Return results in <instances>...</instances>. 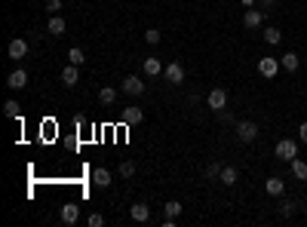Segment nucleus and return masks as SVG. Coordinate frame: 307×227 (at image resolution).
I'll list each match as a JSON object with an SVG mask.
<instances>
[{"instance_id":"nucleus-4","label":"nucleus","mask_w":307,"mask_h":227,"mask_svg":"<svg viewBox=\"0 0 307 227\" xmlns=\"http://www.w3.org/2000/svg\"><path fill=\"white\" fill-rule=\"evenodd\" d=\"M166 80H169L172 86L185 83V65H182V62H169V65H166Z\"/></svg>"},{"instance_id":"nucleus-21","label":"nucleus","mask_w":307,"mask_h":227,"mask_svg":"<svg viewBox=\"0 0 307 227\" xmlns=\"http://www.w3.org/2000/svg\"><path fill=\"white\" fill-rule=\"evenodd\" d=\"M292 175H295L298 181H304V178H307V163H304V160H298V156L292 160Z\"/></svg>"},{"instance_id":"nucleus-16","label":"nucleus","mask_w":307,"mask_h":227,"mask_svg":"<svg viewBox=\"0 0 307 227\" xmlns=\"http://www.w3.org/2000/svg\"><path fill=\"white\" fill-rule=\"evenodd\" d=\"M237 175H240V172L233 169V166H221V175H218V181H221L224 187H233V184H237Z\"/></svg>"},{"instance_id":"nucleus-22","label":"nucleus","mask_w":307,"mask_h":227,"mask_svg":"<svg viewBox=\"0 0 307 227\" xmlns=\"http://www.w3.org/2000/svg\"><path fill=\"white\" fill-rule=\"evenodd\" d=\"M99 101H102V104H114V101H117V89H111V86H104V89L99 92Z\"/></svg>"},{"instance_id":"nucleus-25","label":"nucleus","mask_w":307,"mask_h":227,"mask_svg":"<svg viewBox=\"0 0 307 227\" xmlns=\"http://www.w3.org/2000/svg\"><path fill=\"white\" fill-rule=\"evenodd\" d=\"M68 62H71V65H83V62H86V56H83V49H80V46H74V49L68 52Z\"/></svg>"},{"instance_id":"nucleus-11","label":"nucleus","mask_w":307,"mask_h":227,"mask_svg":"<svg viewBox=\"0 0 307 227\" xmlns=\"http://www.w3.org/2000/svg\"><path fill=\"white\" fill-rule=\"evenodd\" d=\"M129 218L138 221V224H144V221L151 218V209L144 206V203H135V206H129Z\"/></svg>"},{"instance_id":"nucleus-5","label":"nucleus","mask_w":307,"mask_h":227,"mask_svg":"<svg viewBox=\"0 0 307 227\" xmlns=\"http://www.w3.org/2000/svg\"><path fill=\"white\" fill-rule=\"evenodd\" d=\"M206 104H209L212 111H224V108H227V92H224V89H212V92L206 95Z\"/></svg>"},{"instance_id":"nucleus-7","label":"nucleus","mask_w":307,"mask_h":227,"mask_svg":"<svg viewBox=\"0 0 307 227\" xmlns=\"http://www.w3.org/2000/svg\"><path fill=\"white\" fill-rule=\"evenodd\" d=\"M123 92H126V95H141V92H144V83H141V77L129 74V77L123 80Z\"/></svg>"},{"instance_id":"nucleus-35","label":"nucleus","mask_w":307,"mask_h":227,"mask_svg":"<svg viewBox=\"0 0 307 227\" xmlns=\"http://www.w3.org/2000/svg\"><path fill=\"white\" fill-rule=\"evenodd\" d=\"M304 212H307V206H304Z\"/></svg>"},{"instance_id":"nucleus-13","label":"nucleus","mask_w":307,"mask_h":227,"mask_svg":"<svg viewBox=\"0 0 307 227\" xmlns=\"http://www.w3.org/2000/svg\"><path fill=\"white\" fill-rule=\"evenodd\" d=\"M141 120H144L141 108H123V123L126 126H135V123H141Z\"/></svg>"},{"instance_id":"nucleus-3","label":"nucleus","mask_w":307,"mask_h":227,"mask_svg":"<svg viewBox=\"0 0 307 227\" xmlns=\"http://www.w3.org/2000/svg\"><path fill=\"white\" fill-rule=\"evenodd\" d=\"M277 71H280V59H270V56H264L261 62H258V74L261 77H277Z\"/></svg>"},{"instance_id":"nucleus-15","label":"nucleus","mask_w":307,"mask_h":227,"mask_svg":"<svg viewBox=\"0 0 307 227\" xmlns=\"http://www.w3.org/2000/svg\"><path fill=\"white\" fill-rule=\"evenodd\" d=\"M77 218H80V206H74V203L62 206V221L65 224H77Z\"/></svg>"},{"instance_id":"nucleus-12","label":"nucleus","mask_w":307,"mask_h":227,"mask_svg":"<svg viewBox=\"0 0 307 227\" xmlns=\"http://www.w3.org/2000/svg\"><path fill=\"white\" fill-rule=\"evenodd\" d=\"M46 31L52 34V37H62V34L68 31V22L62 19V15H52V19H49V25H46Z\"/></svg>"},{"instance_id":"nucleus-30","label":"nucleus","mask_w":307,"mask_h":227,"mask_svg":"<svg viewBox=\"0 0 307 227\" xmlns=\"http://www.w3.org/2000/svg\"><path fill=\"white\" fill-rule=\"evenodd\" d=\"M102 224H104V215H99V212L89 215V227H102Z\"/></svg>"},{"instance_id":"nucleus-33","label":"nucleus","mask_w":307,"mask_h":227,"mask_svg":"<svg viewBox=\"0 0 307 227\" xmlns=\"http://www.w3.org/2000/svg\"><path fill=\"white\" fill-rule=\"evenodd\" d=\"M258 3H261V9L267 12V9H274V6H277V0H258Z\"/></svg>"},{"instance_id":"nucleus-18","label":"nucleus","mask_w":307,"mask_h":227,"mask_svg":"<svg viewBox=\"0 0 307 227\" xmlns=\"http://www.w3.org/2000/svg\"><path fill=\"white\" fill-rule=\"evenodd\" d=\"M93 184L96 187H111V172H107V169H96L93 172Z\"/></svg>"},{"instance_id":"nucleus-26","label":"nucleus","mask_w":307,"mask_h":227,"mask_svg":"<svg viewBox=\"0 0 307 227\" xmlns=\"http://www.w3.org/2000/svg\"><path fill=\"white\" fill-rule=\"evenodd\" d=\"M3 114H6L9 120H15V117H19V101H12V98H9V101L3 104Z\"/></svg>"},{"instance_id":"nucleus-9","label":"nucleus","mask_w":307,"mask_h":227,"mask_svg":"<svg viewBox=\"0 0 307 227\" xmlns=\"http://www.w3.org/2000/svg\"><path fill=\"white\" fill-rule=\"evenodd\" d=\"M261 22H264V9H246V15H243L246 28H261Z\"/></svg>"},{"instance_id":"nucleus-23","label":"nucleus","mask_w":307,"mask_h":227,"mask_svg":"<svg viewBox=\"0 0 307 227\" xmlns=\"http://www.w3.org/2000/svg\"><path fill=\"white\" fill-rule=\"evenodd\" d=\"M163 209H166V218H178V215H182V203H178V200H169Z\"/></svg>"},{"instance_id":"nucleus-34","label":"nucleus","mask_w":307,"mask_h":227,"mask_svg":"<svg viewBox=\"0 0 307 227\" xmlns=\"http://www.w3.org/2000/svg\"><path fill=\"white\" fill-rule=\"evenodd\" d=\"M240 3H243L246 9H252V6H255V3H258V0H240Z\"/></svg>"},{"instance_id":"nucleus-24","label":"nucleus","mask_w":307,"mask_h":227,"mask_svg":"<svg viewBox=\"0 0 307 227\" xmlns=\"http://www.w3.org/2000/svg\"><path fill=\"white\" fill-rule=\"evenodd\" d=\"M135 175V163L132 160H123L120 163V178H132Z\"/></svg>"},{"instance_id":"nucleus-27","label":"nucleus","mask_w":307,"mask_h":227,"mask_svg":"<svg viewBox=\"0 0 307 227\" xmlns=\"http://www.w3.org/2000/svg\"><path fill=\"white\" fill-rule=\"evenodd\" d=\"M280 215H286V218H292V215H295V203H292V200H286V203H280Z\"/></svg>"},{"instance_id":"nucleus-2","label":"nucleus","mask_w":307,"mask_h":227,"mask_svg":"<svg viewBox=\"0 0 307 227\" xmlns=\"http://www.w3.org/2000/svg\"><path fill=\"white\" fill-rule=\"evenodd\" d=\"M237 138H240V142H255V138H258V126L255 123H252V120H240V123H237Z\"/></svg>"},{"instance_id":"nucleus-19","label":"nucleus","mask_w":307,"mask_h":227,"mask_svg":"<svg viewBox=\"0 0 307 227\" xmlns=\"http://www.w3.org/2000/svg\"><path fill=\"white\" fill-rule=\"evenodd\" d=\"M160 71H163V62L160 59H144V74L148 77H157Z\"/></svg>"},{"instance_id":"nucleus-20","label":"nucleus","mask_w":307,"mask_h":227,"mask_svg":"<svg viewBox=\"0 0 307 227\" xmlns=\"http://www.w3.org/2000/svg\"><path fill=\"white\" fill-rule=\"evenodd\" d=\"M264 40H267L270 46H277V43L283 40V31H280V28H274V25H270V28H264Z\"/></svg>"},{"instance_id":"nucleus-1","label":"nucleus","mask_w":307,"mask_h":227,"mask_svg":"<svg viewBox=\"0 0 307 227\" xmlns=\"http://www.w3.org/2000/svg\"><path fill=\"white\" fill-rule=\"evenodd\" d=\"M274 153H277V160H283V163H292L295 156H298V142H292V138H280V142H277V148H274Z\"/></svg>"},{"instance_id":"nucleus-28","label":"nucleus","mask_w":307,"mask_h":227,"mask_svg":"<svg viewBox=\"0 0 307 227\" xmlns=\"http://www.w3.org/2000/svg\"><path fill=\"white\" fill-rule=\"evenodd\" d=\"M144 40H148L151 46H157V43H160V31H157V28H148V31H144Z\"/></svg>"},{"instance_id":"nucleus-10","label":"nucleus","mask_w":307,"mask_h":227,"mask_svg":"<svg viewBox=\"0 0 307 227\" xmlns=\"http://www.w3.org/2000/svg\"><path fill=\"white\" fill-rule=\"evenodd\" d=\"M77 68H80V65H71V62H68V68L62 71V83L68 86V89H71V86H77V80H80V71H77Z\"/></svg>"},{"instance_id":"nucleus-29","label":"nucleus","mask_w":307,"mask_h":227,"mask_svg":"<svg viewBox=\"0 0 307 227\" xmlns=\"http://www.w3.org/2000/svg\"><path fill=\"white\" fill-rule=\"evenodd\" d=\"M46 9H49L52 15H59V9H62V0H46Z\"/></svg>"},{"instance_id":"nucleus-32","label":"nucleus","mask_w":307,"mask_h":227,"mask_svg":"<svg viewBox=\"0 0 307 227\" xmlns=\"http://www.w3.org/2000/svg\"><path fill=\"white\" fill-rule=\"evenodd\" d=\"M298 142H301V145H307V123H301V126H298Z\"/></svg>"},{"instance_id":"nucleus-6","label":"nucleus","mask_w":307,"mask_h":227,"mask_svg":"<svg viewBox=\"0 0 307 227\" xmlns=\"http://www.w3.org/2000/svg\"><path fill=\"white\" fill-rule=\"evenodd\" d=\"M6 86H9V89H25V86H28V71L15 68V71L6 77Z\"/></svg>"},{"instance_id":"nucleus-17","label":"nucleus","mask_w":307,"mask_h":227,"mask_svg":"<svg viewBox=\"0 0 307 227\" xmlns=\"http://www.w3.org/2000/svg\"><path fill=\"white\" fill-rule=\"evenodd\" d=\"M264 190H267V194L270 197H283V190H286V184H283V178H267V184H264Z\"/></svg>"},{"instance_id":"nucleus-31","label":"nucleus","mask_w":307,"mask_h":227,"mask_svg":"<svg viewBox=\"0 0 307 227\" xmlns=\"http://www.w3.org/2000/svg\"><path fill=\"white\" fill-rule=\"evenodd\" d=\"M206 175H209V178H218V175H221V166H218V163H212V166L206 169Z\"/></svg>"},{"instance_id":"nucleus-8","label":"nucleus","mask_w":307,"mask_h":227,"mask_svg":"<svg viewBox=\"0 0 307 227\" xmlns=\"http://www.w3.org/2000/svg\"><path fill=\"white\" fill-rule=\"evenodd\" d=\"M9 59H25L28 56V40H22V37H15V40H9Z\"/></svg>"},{"instance_id":"nucleus-14","label":"nucleus","mask_w":307,"mask_h":227,"mask_svg":"<svg viewBox=\"0 0 307 227\" xmlns=\"http://www.w3.org/2000/svg\"><path fill=\"white\" fill-rule=\"evenodd\" d=\"M298 65H301V59L295 56V52H286V56H280V68H283V71H289V74L298 71Z\"/></svg>"}]
</instances>
